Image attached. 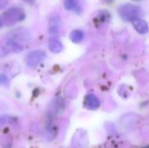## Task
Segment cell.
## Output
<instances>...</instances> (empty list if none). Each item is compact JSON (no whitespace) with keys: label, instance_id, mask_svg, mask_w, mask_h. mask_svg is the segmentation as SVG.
<instances>
[{"label":"cell","instance_id":"cell-1","mask_svg":"<svg viewBox=\"0 0 149 148\" xmlns=\"http://www.w3.org/2000/svg\"><path fill=\"white\" fill-rule=\"evenodd\" d=\"M119 14L124 21H133L142 14V10L137 5L126 3L119 8Z\"/></svg>","mask_w":149,"mask_h":148},{"label":"cell","instance_id":"cell-2","mask_svg":"<svg viewBox=\"0 0 149 148\" xmlns=\"http://www.w3.org/2000/svg\"><path fill=\"white\" fill-rule=\"evenodd\" d=\"M25 18L24 10L19 7H11L3 13V21L7 25H11L16 23L21 22Z\"/></svg>","mask_w":149,"mask_h":148},{"label":"cell","instance_id":"cell-3","mask_svg":"<svg viewBox=\"0 0 149 148\" xmlns=\"http://www.w3.org/2000/svg\"><path fill=\"white\" fill-rule=\"evenodd\" d=\"M46 58V53L44 51L37 50L30 52L26 58V65L29 67H34L39 65Z\"/></svg>","mask_w":149,"mask_h":148},{"label":"cell","instance_id":"cell-4","mask_svg":"<svg viewBox=\"0 0 149 148\" xmlns=\"http://www.w3.org/2000/svg\"><path fill=\"white\" fill-rule=\"evenodd\" d=\"M61 25H62V22H61V18L58 14H53L52 15V17H50L49 20V32L51 34H57L59 32L60 29H61Z\"/></svg>","mask_w":149,"mask_h":148},{"label":"cell","instance_id":"cell-5","mask_svg":"<svg viewBox=\"0 0 149 148\" xmlns=\"http://www.w3.org/2000/svg\"><path fill=\"white\" fill-rule=\"evenodd\" d=\"M133 24L135 28V30L140 33V34H146L148 31V23L141 18H136L132 21Z\"/></svg>","mask_w":149,"mask_h":148},{"label":"cell","instance_id":"cell-6","mask_svg":"<svg viewBox=\"0 0 149 148\" xmlns=\"http://www.w3.org/2000/svg\"><path fill=\"white\" fill-rule=\"evenodd\" d=\"M85 105L90 110H96L100 106V100L98 99V98L95 95L88 94L86 97Z\"/></svg>","mask_w":149,"mask_h":148},{"label":"cell","instance_id":"cell-7","mask_svg":"<svg viewBox=\"0 0 149 148\" xmlns=\"http://www.w3.org/2000/svg\"><path fill=\"white\" fill-rule=\"evenodd\" d=\"M49 49L52 52L58 53L63 50V44L58 38H52L49 40Z\"/></svg>","mask_w":149,"mask_h":148},{"label":"cell","instance_id":"cell-8","mask_svg":"<svg viewBox=\"0 0 149 148\" xmlns=\"http://www.w3.org/2000/svg\"><path fill=\"white\" fill-rule=\"evenodd\" d=\"M5 44H6V46L10 51H12L14 52H20L23 50V46L17 41H16L14 38H8V39H6Z\"/></svg>","mask_w":149,"mask_h":148},{"label":"cell","instance_id":"cell-9","mask_svg":"<svg viewBox=\"0 0 149 148\" xmlns=\"http://www.w3.org/2000/svg\"><path fill=\"white\" fill-rule=\"evenodd\" d=\"M70 38L73 43H79L84 38V32L81 30H73L70 33Z\"/></svg>","mask_w":149,"mask_h":148},{"label":"cell","instance_id":"cell-10","mask_svg":"<svg viewBox=\"0 0 149 148\" xmlns=\"http://www.w3.org/2000/svg\"><path fill=\"white\" fill-rule=\"evenodd\" d=\"M79 0H65L64 1V6L66 10H71L77 7Z\"/></svg>","mask_w":149,"mask_h":148},{"label":"cell","instance_id":"cell-11","mask_svg":"<svg viewBox=\"0 0 149 148\" xmlns=\"http://www.w3.org/2000/svg\"><path fill=\"white\" fill-rule=\"evenodd\" d=\"M8 84V79L6 76L0 74V85H7Z\"/></svg>","mask_w":149,"mask_h":148},{"label":"cell","instance_id":"cell-12","mask_svg":"<svg viewBox=\"0 0 149 148\" xmlns=\"http://www.w3.org/2000/svg\"><path fill=\"white\" fill-rule=\"evenodd\" d=\"M6 3H7V2L5 0H0V9L4 7L6 5Z\"/></svg>","mask_w":149,"mask_h":148},{"label":"cell","instance_id":"cell-13","mask_svg":"<svg viewBox=\"0 0 149 148\" xmlns=\"http://www.w3.org/2000/svg\"><path fill=\"white\" fill-rule=\"evenodd\" d=\"M2 26H3V22H2V20L0 19V28H1Z\"/></svg>","mask_w":149,"mask_h":148}]
</instances>
